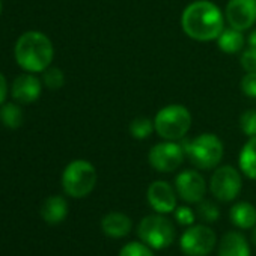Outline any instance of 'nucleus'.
Here are the masks:
<instances>
[{"instance_id": "1", "label": "nucleus", "mask_w": 256, "mask_h": 256, "mask_svg": "<svg viewBox=\"0 0 256 256\" xmlns=\"http://www.w3.org/2000/svg\"><path fill=\"white\" fill-rule=\"evenodd\" d=\"M224 14L210 0H196L190 4L181 16L184 34L200 42L214 41L224 29Z\"/></svg>"}, {"instance_id": "2", "label": "nucleus", "mask_w": 256, "mask_h": 256, "mask_svg": "<svg viewBox=\"0 0 256 256\" xmlns=\"http://www.w3.org/2000/svg\"><path fill=\"white\" fill-rule=\"evenodd\" d=\"M16 60L29 72H44L54 56V48L47 35L41 32H26L16 44Z\"/></svg>"}, {"instance_id": "3", "label": "nucleus", "mask_w": 256, "mask_h": 256, "mask_svg": "<svg viewBox=\"0 0 256 256\" xmlns=\"http://www.w3.org/2000/svg\"><path fill=\"white\" fill-rule=\"evenodd\" d=\"M156 133L164 140L182 139L192 126V113L186 106L169 104L158 110L154 118Z\"/></svg>"}, {"instance_id": "4", "label": "nucleus", "mask_w": 256, "mask_h": 256, "mask_svg": "<svg viewBox=\"0 0 256 256\" xmlns=\"http://www.w3.org/2000/svg\"><path fill=\"white\" fill-rule=\"evenodd\" d=\"M184 150L190 162L198 169L204 170L217 168L224 154L223 142L212 133L199 134L192 142H188Z\"/></svg>"}, {"instance_id": "5", "label": "nucleus", "mask_w": 256, "mask_h": 256, "mask_svg": "<svg viewBox=\"0 0 256 256\" xmlns=\"http://www.w3.org/2000/svg\"><path fill=\"white\" fill-rule=\"evenodd\" d=\"M96 170L86 160L71 162L62 174V187L71 198H84L96 186Z\"/></svg>"}, {"instance_id": "6", "label": "nucleus", "mask_w": 256, "mask_h": 256, "mask_svg": "<svg viewBox=\"0 0 256 256\" xmlns=\"http://www.w3.org/2000/svg\"><path fill=\"white\" fill-rule=\"evenodd\" d=\"M138 234L151 248H166L175 240V226L162 214H151L140 220Z\"/></svg>"}, {"instance_id": "7", "label": "nucleus", "mask_w": 256, "mask_h": 256, "mask_svg": "<svg viewBox=\"0 0 256 256\" xmlns=\"http://www.w3.org/2000/svg\"><path fill=\"white\" fill-rule=\"evenodd\" d=\"M242 180L241 174L232 166L217 168L210 181V190L212 196L220 202H230L241 193Z\"/></svg>"}, {"instance_id": "8", "label": "nucleus", "mask_w": 256, "mask_h": 256, "mask_svg": "<svg viewBox=\"0 0 256 256\" xmlns=\"http://www.w3.org/2000/svg\"><path fill=\"white\" fill-rule=\"evenodd\" d=\"M181 250L187 256H206L217 244L216 232L205 224H193L186 229L181 240Z\"/></svg>"}, {"instance_id": "9", "label": "nucleus", "mask_w": 256, "mask_h": 256, "mask_svg": "<svg viewBox=\"0 0 256 256\" xmlns=\"http://www.w3.org/2000/svg\"><path fill=\"white\" fill-rule=\"evenodd\" d=\"M184 157H186L184 146L174 140H166L154 145L148 154V160L152 169L162 174H169L176 170L182 164Z\"/></svg>"}, {"instance_id": "10", "label": "nucleus", "mask_w": 256, "mask_h": 256, "mask_svg": "<svg viewBox=\"0 0 256 256\" xmlns=\"http://www.w3.org/2000/svg\"><path fill=\"white\" fill-rule=\"evenodd\" d=\"M228 24L236 30H247L256 23V0H229L224 8Z\"/></svg>"}, {"instance_id": "11", "label": "nucleus", "mask_w": 256, "mask_h": 256, "mask_svg": "<svg viewBox=\"0 0 256 256\" xmlns=\"http://www.w3.org/2000/svg\"><path fill=\"white\" fill-rule=\"evenodd\" d=\"M178 196L187 204H199L206 193V182L198 170H184L175 180Z\"/></svg>"}, {"instance_id": "12", "label": "nucleus", "mask_w": 256, "mask_h": 256, "mask_svg": "<svg viewBox=\"0 0 256 256\" xmlns=\"http://www.w3.org/2000/svg\"><path fill=\"white\" fill-rule=\"evenodd\" d=\"M146 199L151 208L158 214H168L176 208V193L166 181H154L148 187Z\"/></svg>"}, {"instance_id": "13", "label": "nucleus", "mask_w": 256, "mask_h": 256, "mask_svg": "<svg viewBox=\"0 0 256 256\" xmlns=\"http://www.w3.org/2000/svg\"><path fill=\"white\" fill-rule=\"evenodd\" d=\"M41 80L34 74H23L17 77L12 84V96L23 104H30L36 101L41 95Z\"/></svg>"}, {"instance_id": "14", "label": "nucleus", "mask_w": 256, "mask_h": 256, "mask_svg": "<svg viewBox=\"0 0 256 256\" xmlns=\"http://www.w3.org/2000/svg\"><path fill=\"white\" fill-rule=\"evenodd\" d=\"M132 218L118 211L106 214L101 220V229L110 238H124L132 232Z\"/></svg>"}, {"instance_id": "15", "label": "nucleus", "mask_w": 256, "mask_h": 256, "mask_svg": "<svg viewBox=\"0 0 256 256\" xmlns=\"http://www.w3.org/2000/svg\"><path fill=\"white\" fill-rule=\"evenodd\" d=\"M218 256H250L247 240L240 232H228L218 242Z\"/></svg>"}, {"instance_id": "16", "label": "nucleus", "mask_w": 256, "mask_h": 256, "mask_svg": "<svg viewBox=\"0 0 256 256\" xmlns=\"http://www.w3.org/2000/svg\"><path fill=\"white\" fill-rule=\"evenodd\" d=\"M68 214V204L62 196H50L41 206V216L48 224H58L65 220Z\"/></svg>"}, {"instance_id": "17", "label": "nucleus", "mask_w": 256, "mask_h": 256, "mask_svg": "<svg viewBox=\"0 0 256 256\" xmlns=\"http://www.w3.org/2000/svg\"><path fill=\"white\" fill-rule=\"evenodd\" d=\"M229 218L240 229H250L256 224V208L248 202H238L230 208Z\"/></svg>"}, {"instance_id": "18", "label": "nucleus", "mask_w": 256, "mask_h": 256, "mask_svg": "<svg viewBox=\"0 0 256 256\" xmlns=\"http://www.w3.org/2000/svg\"><path fill=\"white\" fill-rule=\"evenodd\" d=\"M240 170L250 180H256V136L248 138L240 151L238 157Z\"/></svg>"}, {"instance_id": "19", "label": "nucleus", "mask_w": 256, "mask_h": 256, "mask_svg": "<svg viewBox=\"0 0 256 256\" xmlns=\"http://www.w3.org/2000/svg\"><path fill=\"white\" fill-rule=\"evenodd\" d=\"M246 44L244 35L241 30H236L234 28L229 29H223V32L220 34V36L217 38V46L218 48L226 53V54H235L238 52L242 50Z\"/></svg>"}, {"instance_id": "20", "label": "nucleus", "mask_w": 256, "mask_h": 256, "mask_svg": "<svg viewBox=\"0 0 256 256\" xmlns=\"http://www.w3.org/2000/svg\"><path fill=\"white\" fill-rule=\"evenodd\" d=\"M0 120L6 128H18L23 124V112L20 108V106L14 104V102H8L5 104L2 108H0Z\"/></svg>"}, {"instance_id": "21", "label": "nucleus", "mask_w": 256, "mask_h": 256, "mask_svg": "<svg viewBox=\"0 0 256 256\" xmlns=\"http://www.w3.org/2000/svg\"><path fill=\"white\" fill-rule=\"evenodd\" d=\"M128 130H130V134L138 139V140H145L148 139L154 132H156V126H154V120H151L150 118H136L130 122V126H128Z\"/></svg>"}, {"instance_id": "22", "label": "nucleus", "mask_w": 256, "mask_h": 256, "mask_svg": "<svg viewBox=\"0 0 256 256\" xmlns=\"http://www.w3.org/2000/svg\"><path fill=\"white\" fill-rule=\"evenodd\" d=\"M240 128L247 138L256 136V110L248 108L240 116Z\"/></svg>"}, {"instance_id": "23", "label": "nucleus", "mask_w": 256, "mask_h": 256, "mask_svg": "<svg viewBox=\"0 0 256 256\" xmlns=\"http://www.w3.org/2000/svg\"><path fill=\"white\" fill-rule=\"evenodd\" d=\"M119 256H154L151 247L148 244H145L144 241H133V242H128L125 244L120 252Z\"/></svg>"}, {"instance_id": "24", "label": "nucleus", "mask_w": 256, "mask_h": 256, "mask_svg": "<svg viewBox=\"0 0 256 256\" xmlns=\"http://www.w3.org/2000/svg\"><path fill=\"white\" fill-rule=\"evenodd\" d=\"M198 216L204 220V222H216L220 216V211L217 208V205L211 200H200L198 205Z\"/></svg>"}, {"instance_id": "25", "label": "nucleus", "mask_w": 256, "mask_h": 256, "mask_svg": "<svg viewBox=\"0 0 256 256\" xmlns=\"http://www.w3.org/2000/svg\"><path fill=\"white\" fill-rule=\"evenodd\" d=\"M44 83L48 89H60L65 83V76L59 68H47L44 71Z\"/></svg>"}, {"instance_id": "26", "label": "nucleus", "mask_w": 256, "mask_h": 256, "mask_svg": "<svg viewBox=\"0 0 256 256\" xmlns=\"http://www.w3.org/2000/svg\"><path fill=\"white\" fill-rule=\"evenodd\" d=\"M241 90L248 98H256V72H247L241 78Z\"/></svg>"}, {"instance_id": "27", "label": "nucleus", "mask_w": 256, "mask_h": 256, "mask_svg": "<svg viewBox=\"0 0 256 256\" xmlns=\"http://www.w3.org/2000/svg\"><path fill=\"white\" fill-rule=\"evenodd\" d=\"M241 66L246 72H256V48H247L241 54Z\"/></svg>"}, {"instance_id": "28", "label": "nucleus", "mask_w": 256, "mask_h": 256, "mask_svg": "<svg viewBox=\"0 0 256 256\" xmlns=\"http://www.w3.org/2000/svg\"><path fill=\"white\" fill-rule=\"evenodd\" d=\"M175 218L180 224L190 226L194 222V212L188 206H180V208H175Z\"/></svg>"}, {"instance_id": "29", "label": "nucleus", "mask_w": 256, "mask_h": 256, "mask_svg": "<svg viewBox=\"0 0 256 256\" xmlns=\"http://www.w3.org/2000/svg\"><path fill=\"white\" fill-rule=\"evenodd\" d=\"M6 92H8L6 80L2 74H0V104H4V101L6 98Z\"/></svg>"}, {"instance_id": "30", "label": "nucleus", "mask_w": 256, "mask_h": 256, "mask_svg": "<svg viewBox=\"0 0 256 256\" xmlns=\"http://www.w3.org/2000/svg\"><path fill=\"white\" fill-rule=\"evenodd\" d=\"M247 44L250 48H256V29L250 32V35L247 38Z\"/></svg>"}, {"instance_id": "31", "label": "nucleus", "mask_w": 256, "mask_h": 256, "mask_svg": "<svg viewBox=\"0 0 256 256\" xmlns=\"http://www.w3.org/2000/svg\"><path fill=\"white\" fill-rule=\"evenodd\" d=\"M252 241H253V244L256 246V226H254V229H253V234H252Z\"/></svg>"}, {"instance_id": "32", "label": "nucleus", "mask_w": 256, "mask_h": 256, "mask_svg": "<svg viewBox=\"0 0 256 256\" xmlns=\"http://www.w3.org/2000/svg\"><path fill=\"white\" fill-rule=\"evenodd\" d=\"M0 14H2V2H0Z\"/></svg>"}]
</instances>
